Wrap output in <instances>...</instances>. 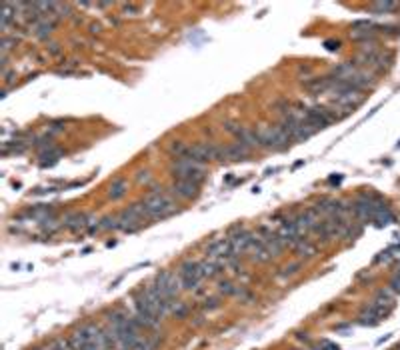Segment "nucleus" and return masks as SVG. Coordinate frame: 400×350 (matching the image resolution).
Returning <instances> with one entry per match:
<instances>
[{"label":"nucleus","instance_id":"nucleus-6","mask_svg":"<svg viewBox=\"0 0 400 350\" xmlns=\"http://www.w3.org/2000/svg\"><path fill=\"white\" fill-rule=\"evenodd\" d=\"M250 154V148L242 142H234L228 146L216 144V160H244Z\"/></svg>","mask_w":400,"mask_h":350},{"label":"nucleus","instance_id":"nucleus-2","mask_svg":"<svg viewBox=\"0 0 400 350\" xmlns=\"http://www.w3.org/2000/svg\"><path fill=\"white\" fill-rule=\"evenodd\" d=\"M172 174H174L176 180H186V182H192V184H200L206 178L204 166L188 158H174Z\"/></svg>","mask_w":400,"mask_h":350},{"label":"nucleus","instance_id":"nucleus-13","mask_svg":"<svg viewBox=\"0 0 400 350\" xmlns=\"http://www.w3.org/2000/svg\"><path fill=\"white\" fill-rule=\"evenodd\" d=\"M86 216L84 214H74V216H70L66 222H64V226H66L68 230H78V228H84L86 226Z\"/></svg>","mask_w":400,"mask_h":350},{"label":"nucleus","instance_id":"nucleus-20","mask_svg":"<svg viewBox=\"0 0 400 350\" xmlns=\"http://www.w3.org/2000/svg\"><path fill=\"white\" fill-rule=\"evenodd\" d=\"M138 182H150V172L148 170H140L138 172Z\"/></svg>","mask_w":400,"mask_h":350},{"label":"nucleus","instance_id":"nucleus-1","mask_svg":"<svg viewBox=\"0 0 400 350\" xmlns=\"http://www.w3.org/2000/svg\"><path fill=\"white\" fill-rule=\"evenodd\" d=\"M142 206L148 218H166L172 212H176L178 204L162 188H152L142 198Z\"/></svg>","mask_w":400,"mask_h":350},{"label":"nucleus","instance_id":"nucleus-17","mask_svg":"<svg viewBox=\"0 0 400 350\" xmlns=\"http://www.w3.org/2000/svg\"><path fill=\"white\" fill-rule=\"evenodd\" d=\"M300 268V264L298 262H294V264H290V266H284L282 268V272L278 274L280 278H284V276H292V274H296V270Z\"/></svg>","mask_w":400,"mask_h":350},{"label":"nucleus","instance_id":"nucleus-7","mask_svg":"<svg viewBox=\"0 0 400 350\" xmlns=\"http://www.w3.org/2000/svg\"><path fill=\"white\" fill-rule=\"evenodd\" d=\"M170 190L174 196H178L182 200H188V198H194L198 194V184H192V182H186V180H174Z\"/></svg>","mask_w":400,"mask_h":350},{"label":"nucleus","instance_id":"nucleus-12","mask_svg":"<svg viewBox=\"0 0 400 350\" xmlns=\"http://www.w3.org/2000/svg\"><path fill=\"white\" fill-rule=\"evenodd\" d=\"M396 8H398V4H394V2H374V4H370V10L374 14H388Z\"/></svg>","mask_w":400,"mask_h":350},{"label":"nucleus","instance_id":"nucleus-9","mask_svg":"<svg viewBox=\"0 0 400 350\" xmlns=\"http://www.w3.org/2000/svg\"><path fill=\"white\" fill-rule=\"evenodd\" d=\"M198 270H200V276H202V278H214V276L222 270V266L218 264V260L206 258V260H200L198 262Z\"/></svg>","mask_w":400,"mask_h":350},{"label":"nucleus","instance_id":"nucleus-22","mask_svg":"<svg viewBox=\"0 0 400 350\" xmlns=\"http://www.w3.org/2000/svg\"><path fill=\"white\" fill-rule=\"evenodd\" d=\"M298 338H300V340H308V336H306V332H298Z\"/></svg>","mask_w":400,"mask_h":350},{"label":"nucleus","instance_id":"nucleus-14","mask_svg":"<svg viewBox=\"0 0 400 350\" xmlns=\"http://www.w3.org/2000/svg\"><path fill=\"white\" fill-rule=\"evenodd\" d=\"M294 250H296L300 256H312L314 252H316V248H314V246L308 242V238H302L298 244L294 246Z\"/></svg>","mask_w":400,"mask_h":350},{"label":"nucleus","instance_id":"nucleus-8","mask_svg":"<svg viewBox=\"0 0 400 350\" xmlns=\"http://www.w3.org/2000/svg\"><path fill=\"white\" fill-rule=\"evenodd\" d=\"M228 252H232L228 238H218L212 244H208V248H206V254H208V258H212V260H220V258H224Z\"/></svg>","mask_w":400,"mask_h":350},{"label":"nucleus","instance_id":"nucleus-11","mask_svg":"<svg viewBox=\"0 0 400 350\" xmlns=\"http://www.w3.org/2000/svg\"><path fill=\"white\" fill-rule=\"evenodd\" d=\"M128 190V182L124 180V178H116L112 184H110V188H108V198H112V200H120L124 194Z\"/></svg>","mask_w":400,"mask_h":350},{"label":"nucleus","instance_id":"nucleus-21","mask_svg":"<svg viewBox=\"0 0 400 350\" xmlns=\"http://www.w3.org/2000/svg\"><path fill=\"white\" fill-rule=\"evenodd\" d=\"M326 48H328V50H338V48H340V42H338V40H336V42H334V40H328V42H326Z\"/></svg>","mask_w":400,"mask_h":350},{"label":"nucleus","instance_id":"nucleus-3","mask_svg":"<svg viewBox=\"0 0 400 350\" xmlns=\"http://www.w3.org/2000/svg\"><path fill=\"white\" fill-rule=\"evenodd\" d=\"M260 144L262 148H272V150H282L288 146L290 138L280 130V126H266L260 128Z\"/></svg>","mask_w":400,"mask_h":350},{"label":"nucleus","instance_id":"nucleus-5","mask_svg":"<svg viewBox=\"0 0 400 350\" xmlns=\"http://www.w3.org/2000/svg\"><path fill=\"white\" fill-rule=\"evenodd\" d=\"M178 276H180V282H182V288L184 290H194L198 288L200 280V270H198V262H184L178 270Z\"/></svg>","mask_w":400,"mask_h":350},{"label":"nucleus","instance_id":"nucleus-10","mask_svg":"<svg viewBox=\"0 0 400 350\" xmlns=\"http://www.w3.org/2000/svg\"><path fill=\"white\" fill-rule=\"evenodd\" d=\"M52 28H54V22L48 20L46 16H42V20L34 24V36L40 38V40H46V38L52 34Z\"/></svg>","mask_w":400,"mask_h":350},{"label":"nucleus","instance_id":"nucleus-16","mask_svg":"<svg viewBox=\"0 0 400 350\" xmlns=\"http://www.w3.org/2000/svg\"><path fill=\"white\" fill-rule=\"evenodd\" d=\"M236 290H238V287H234L232 282H228V280L218 284V292L224 294V296H232V294H236Z\"/></svg>","mask_w":400,"mask_h":350},{"label":"nucleus","instance_id":"nucleus-18","mask_svg":"<svg viewBox=\"0 0 400 350\" xmlns=\"http://www.w3.org/2000/svg\"><path fill=\"white\" fill-rule=\"evenodd\" d=\"M202 306H204L206 310H214V308H218V306H220V302H218V298H206Z\"/></svg>","mask_w":400,"mask_h":350},{"label":"nucleus","instance_id":"nucleus-19","mask_svg":"<svg viewBox=\"0 0 400 350\" xmlns=\"http://www.w3.org/2000/svg\"><path fill=\"white\" fill-rule=\"evenodd\" d=\"M390 290L392 292H400V272H396L394 278L390 280Z\"/></svg>","mask_w":400,"mask_h":350},{"label":"nucleus","instance_id":"nucleus-4","mask_svg":"<svg viewBox=\"0 0 400 350\" xmlns=\"http://www.w3.org/2000/svg\"><path fill=\"white\" fill-rule=\"evenodd\" d=\"M154 287L158 288L168 300H174L176 294H178L180 288H182V282H180V276H176V274L170 272V270H164V272H160V274L156 276Z\"/></svg>","mask_w":400,"mask_h":350},{"label":"nucleus","instance_id":"nucleus-15","mask_svg":"<svg viewBox=\"0 0 400 350\" xmlns=\"http://www.w3.org/2000/svg\"><path fill=\"white\" fill-rule=\"evenodd\" d=\"M170 312H172L176 319H184V316L188 314V306H186L184 302H180V300H174V302L170 304Z\"/></svg>","mask_w":400,"mask_h":350}]
</instances>
